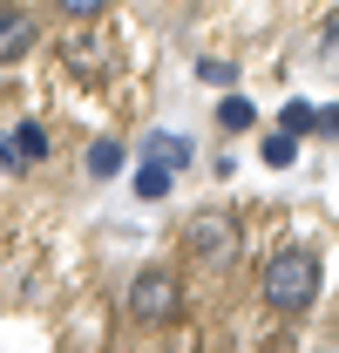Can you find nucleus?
Returning <instances> with one entry per match:
<instances>
[{
	"instance_id": "obj_12",
	"label": "nucleus",
	"mask_w": 339,
	"mask_h": 353,
	"mask_svg": "<svg viewBox=\"0 0 339 353\" xmlns=\"http://www.w3.org/2000/svg\"><path fill=\"white\" fill-rule=\"evenodd\" d=\"M28 163V150H21V136H0V170H21Z\"/></svg>"
},
{
	"instance_id": "obj_13",
	"label": "nucleus",
	"mask_w": 339,
	"mask_h": 353,
	"mask_svg": "<svg viewBox=\"0 0 339 353\" xmlns=\"http://www.w3.org/2000/svg\"><path fill=\"white\" fill-rule=\"evenodd\" d=\"M54 7H61V14H75V21H95L109 0H54Z\"/></svg>"
},
{
	"instance_id": "obj_9",
	"label": "nucleus",
	"mask_w": 339,
	"mask_h": 353,
	"mask_svg": "<svg viewBox=\"0 0 339 353\" xmlns=\"http://www.w3.org/2000/svg\"><path fill=\"white\" fill-rule=\"evenodd\" d=\"M278 130H292V136L319 130V109H312V102H285V109H278Z\"/></svg>"
},
{
	"instance_id": "obj_8",
	"label": "nucleus",
	"mask_w": 339,
	"mask_h": 353,
	"mask_svg": "<svg viewBox=\"0 0 339 353\" xmlns=\"http://www.w3.org/2000/svg\"><path fill=\"white\" fill-rule=\"evenodd\" d=\"M292 157H298V136L292 130H271V136H265V163H271V170H285Z\"/></svg>"
},
{
	"instance_id": "obj_16",
	"label": "nucleus",
	"mask_w": 339,
	"mask_h": 353,
	"mask_svg": "<svg viewBox=\"0 0 339 353\" xmlns=\"http://www.w3.org/2000/svg\"><path fill=\"white\" fill-rule=\"evenodd\" d=\"M326 48H339V28H326Z\"/></svg>"
},
{
	"instance_id": "obj_14",
	"label": "nucleus",
	"mask_w": 339,
	"mask_h": 353,
	"mask_svg": "<svg viewBox=\"0 0 339 353\" xmlns=\"http://www.w3.org/2000/svg\"><path fill=\"white\" fill-rule=\"evenodd\" d=\"M21 150H28V163H41V157H48V136L28 123V130H21Z\"/></svg>"
},
{
	"instance_id": "obj_2",
	"label": "nucleus",
	"mask_w": 339,
	"mask_h": 353,
	"mask_svg": "<svg viewBox=\"0 0 339 353\" xmlns=\"http://www.w3.org/2000/svg\"><path fill=\"white\" fill-rule=\"evenodd\" d=\"M176 299H183V292H176L170 272H136V285H129V312H136L143 326H163L170 312H176Z\"/></svg>"
},
{
	"instance_id": "obj_1",
	"label": "nucleus",
	"mask_w": 339,
	"mask_h": 353,
	"mask_svg": "<svg viewBox=\"0 0 339 353\" xmlns=\"http://www.w3.org/2000/svg\"><path fill=\"white\" fill-rule=\"evenodd\" d=\"M319 299V259L312 252H278L265 265V306L271 312H305Z\"/></svg>"
},
{
	"instance_id": "obj_6",
	"label": "nucleus",
	"mask_w": 339,
	"mask_h": 353,
	"mask_svg": "<svg viewBox=\"0 0 339 353\" xmlns=\"http://www.w3.org/2000/svg\"><path fill=\"white\" fill-rule=\"evenodd\" d=\"M129 163V150L116 143V136H102V143H88V176H116Z\"/></svg>"
},
{
	"instance_id": "obj_11",
	"label": "nucleus",
	"mask_w": 339,
	"mask_h": 353,
	"mask_svg": "<svg viewBox=\"0 0 339 353\" xmlns=\"http://www.w3.org/2000/svg\"><path fill=\"white\" fill-rule=\"evenodd\" d=\"M197 75H204L211 88H231L238 82V61H197Z\"/></svg>"
},
{
	"instance_id": "obj_7",
	"label": "nucleus",
	"mask_w": 339,
	"mask_h": 353,
	"mask_svg": "<svg viewBox=\"0 0 339 353\" xmlns=\"http://www.w3.org/2000/svg\"><path fill=\"white\" fill-rule=\"evenodd\" d=\"M170 183H176V170L143 163V170H136V197H143V204H156V197H170Z\"/></svg>"
},
{
	"instance_id": "obj_5",
	"label": "nucleus",
	"mask_w": 339,
	"mask_h": 353,
	"mask_svg": "<svg viewBox=\"0 0 339 353\" xmlns=\"http://www.w3.org/2000/svg\"><path fill=\"white\" fill-rule=\"evenodd\" d=\"M143 163H163V170H183V163H190V143H183V136H170V130H156L150 143H143Z\"/></svg>"
},
{
	"instance_id": "obj_3",
	"label": "nucleus",
	"mask_w": 339,
	"mask_h": 353,
	"mask_svg": "<svg viewBox=\"0 0 339 353\" xmlns=\"http://www.w3.org/2000/svg\"><path fill=\"white\" fill-rule=\"evenodd\" d=\"M190 252H197L204 265H231V252H238L231 218H197V224H190Z\"/></svg>"
},
{
	"instance_id": "obj_15",
	"label": "nucleus",
	"mask_w": 339,
	"mask_h": 353,
	"mask_svg": "<svg viewBox=\"0 0 339 353\" xmlns=\"http://www.w3.org/2000/svg\"><path fill=\"white\" fill-rule=\"evenodd\" d=\"M319 130H326V136H339V109H319Z\"/></svg>"
},
{
	"instance_id": "obj_10",
	"label": "nucleus",
	"mask_w": 339,
	"mask_h": 353,
	"mask_svg": "<svg viewBox=\"0 0 339 353\" xmlns=\"http://www.w3.org/2000/svg\"><path fill=\"white\" fill-rule=\"evenodd\" d=\"M217 123H224V130H251V123H258V109L245 102V95H224V109H217Z\"/></svg>"
},
{
	"instance_id": "obj_4",
	"label": "nucleus",
	"mask_w": 339,
	"mask_h": 353,
	"mask_svg": "<svg viewBox=\"0 0 339 353\" xmlns=\"http://www.w3.org/2000/svg\"><path fill=\"white\" fill-rule=\"evenodd\" d=\"M28 48H34V14L14 7V0H0V61H14Z\"/></svg>"
}]
</instances>
